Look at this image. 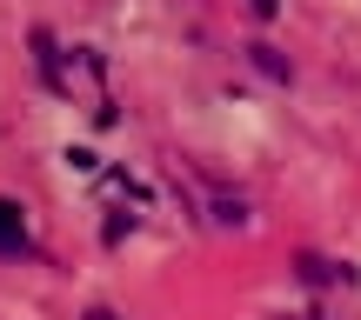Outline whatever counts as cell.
<instances>
[{
	"label": "cell",
	"mask_w": 361,
	"mask_h": 320,
	"mask_svg": "<svg viewBox=\"0 0 361 320\" xmlns=\"http://www.w3.org/2000/svg\"><path fill=\"white\" fill-rule=\"evenodd\" d=\"M295 320H322V314H295Z\"/></svg>",
	"instance_id": "obj_8"
},
{
	"label": "cell",
	"mask_w": 361,
	"mask_h": 320,
	"mask_svg": "<svg viewBox=\"0 0 361 320\" xmlns=\"http://www.w3.org/2000/svg\"><path fill=\"white\" fill-rule=\"evenodd\" d=\"M34 60H40V80H47V94H67V67H61V47H54L47 27H34Z\"/></svg>",
	"instance_id": "obj_3"
},
{
	"label": "cell",
	"mask_w": 361,
	"mask_h": 320,
	"mask_svg": "<svg viewBox=\"0 0 361 320\" xmlns=\"http://www.w3.org/2000/svg\"><path fill=\"white\" fill-rule=\"evenodd\" d=\"M27 247H34L27 241V214L13 200H0V254H27Z\"/></svg>",
	"instance_id": "obj_4"
},
{
	"label": "cell",
	"mask_w": 361,
	"mask_h": 320,
	"mask_svg": "<svg viewBox=\"0 0 361 320\" xmlns=\"http://www.w3.org/2000/svg\"><path fill=\"white\" fill-rule=\"evenodd\" d=\"M247 67H255V74H268V80H281V87H288V80H295V60H288V53L281 47H268V40H247Z\"/></svg>",
	"instance_id": "obj_2"
},
{
	"label": "cell",
	"mask_w": 361,
	"mask_h": 320,
	"mask_svg": "<svg viewBox=\"0 0 361 320\" xmlns=\"http://www.w3.org/2000/svg\"><path fill=\"white\" fill-rule=\"evenodd\" d=\"M214 220H221V227H247V200H228V193H214Z\"/></svg>",
	"instance_id": "obj_5"
},
{
	"label": "cell",
	"mask_w": 361,
	"mask_h": 320,
	"mask_svg": "<svg viewBox=\"0 0 361 320\" xmlns=\"http://www.w3.org/2000/svg\"><path fill=\"white\" fill-rule=\"evenodd\" d=\"M247 13H255V20H274V13H281V0H247Z\"/></svg>",
	"instance_id": "obj_6"
},
{
	"label": "cell",
	"mask_w": 361,
	"mask_h": 320,
	"mask_svg": "<svg viewBox=\"0 0 361 320\" xmlns=\"http://www.w3.org/2000/svg\"><path fill=\"white\" fill-rule=\"evenodd\" d=\"M87 320H114V314H107V307H87Z\"/></svg>",
	"instance_id": "obj_7"
},
{
	"label": "cell",
	"mask_w": 361,
	"mask_h": 320,
	"mask_svg": "<svg viewBox=\"0 0 361 320\" xmlns=\"http://www.w3.org/2000/svg\"><path fill=\"white\" fill-rule=\"evenodd\" d=\"M295 274L308 287H348L355 281V267H341V260H328V254H295Z\"/></svg>",
	"instance_id": "obj_1"
}]
</instances>
